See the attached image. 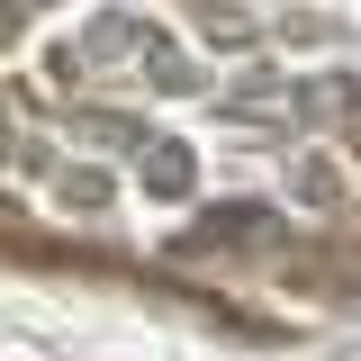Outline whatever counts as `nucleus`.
I'll use <instances>...</instances> for the list:
<instances>
[{"mask_svg":"<svg viewBox=\"0 0 361 361\" xmlns=\"http://www.w3.org/2000/svg\"><path fill=\"white\" fill-rule=\"evenodd\" d=\"M0 45V199L163 262H244L361 208L343 82L298 0H18Z\"/></svg>","mask_w":361,"mask_h":361,"instance_id":"f257e3e1","label":"nucleus"}]
</instances>
